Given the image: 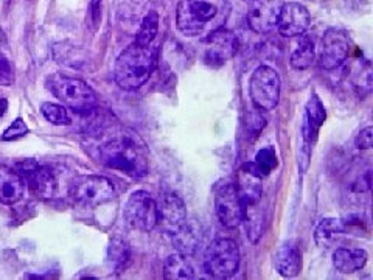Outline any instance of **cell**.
<instances>
[{"instance_id": "obj_29", "label": "cell", "mask_w": 373, "mask_h": 280, "mask_svg": "<svg viewBox=\"0 0 373 280\" xmlns=\"http://www.w3.org/2000/svg\"><path fill=\"white\" fill-rule=\"evenodd\" d=\"M254 168L258 175L262 178L268 176L272 170L277 167V154H276V149L272 147H266V148H262L260 152L257 153L255 156V161L252 162Z\"/></svg>"}, {"instance_id": "obj_26", "label": "cell", "mask_w": 373, "mask_h": 280, "mask_svg": "<svg viewBox=\"0 0 373 280\" xmlns=\"http://www.w3.org/2000/svg\"><path fill=\"white\" fill-rule=\"evenodd\" d=\"M107 263L112 271L123 272L131 265V249L123 240L114 239L107 248Z\"/></svg>"}, {"instance_id": "obj_1", "label": "cell", "mask_w": 373, "mask_h": 280, "mask_svg": "<svg viewBox=\"0 0 373 280\" xmlns=\"http://www.w3.org/2000/svg\"><path fill=\"white\" fill-rule=\"evenodd\" d=\"M98 161L107 168L121 171L131 178H143L149 170V153L139 134L116 128L97 147Z\"/></svg>"}, {"instance_id": "obj_28", "label": "cell", "mask_w": 373, "mask_h": 280, "mask_svg": "<svg viewBox=\"0 0 373 280\" xmlns=\"http://www.w3.org/2000/svg\"><path fill=\"white\" fill-rule=\"evenodd\" d=\"M41 114L44 116V119L55 126H67L70 125V117L69 112L66 109V106L58 105V103H42L41 106Z\"/></svg>"}, {"instance_id": "obj_34", "label": "cell", "mask_w": 373, "mask_h": 280, "mask_svg": "<svg viewBox=\"0 0 373 280\" xmlns=\"http://www.w3.org/2000/svg\"><path fill=\"white\" fill-rule=\"evenodd\" d=\"M6 111H8V100L0 98V117H4Z\"/></svg>"}, {"instance_id": "obj_20", "label": "cell", "mask_w": 373, "mask_h": 280, "mask_svg": "<svg viewBox=\"0 0 373 280\" xmlns=\"http://www.w3.org/2000/svg\"><path fill=\"white\" fill-rule=\"evenodd\" d=\"M367 263V253L361 248H339L333 254V265L342 274L360 271Z\"/></svg>"}, {"instance_id": "obj_16", "label": "cell", "mask_w": 373, "mask_h": 280, "mask_svg": "<svg viewBox=\"0 0 373 280\" xmlns=\"http://www.w3.org/2000/svg\"><path fill=\"white\" fill-rule=\"evenodd\" d=\"M262 176L257 173L252 164H245L236 171L235 189L238 192L243 206L260 203L263 196Z\"/></svg>"}, {"instance_id": "obj_14", "label": "cell", "mask_w": 373, "mask_h": 280, "mask_svg": "<svg viewBox=\"0 0 373 280\" xmlns=\"http://www.w3.org/2000/svg\"><path fill=\"white\" fill-rule=\"evenodd\" d=\"M157 204V225L170 235H173L186 221L184 201L176 193H163Z\"/></svg>"}, {"instance_id": "obj_25", "label": "cell", "mask_w": 373, "mask_h": 280, "mask_svg": "<svg viewBox=\"0 0 373 280\" xmlns=\"http://www.w3.org/2000/svg\"><path fill=\"white\" fill-rule=\"evenodd\" d=\"M299 44L297 48L294 50L291 55V67L296 70H306L310 69L314 60H316V48H314V41L308 36L302 34L299 36Z\"/></svg>"}, {"instance_id": "obj_13", "label": "cell", "mask_w": 373, "mask_h": 280, "mask_svg": "<svg viewBox=\"0 0 373 280\" xmlns=\"http://www.w3.org/2000/svg\"><path fill=\"white\" fill-rule=\"evenodd\" d=\"M285 0H252L247 11L250 30L258 34H268L277 27Z\"/></svg>"}, {"instance_id": "obj_24", "label": "cell", "mask_w": 373, "mask_h": 280, "mask_svg": "<svg viewBox=\"0 0 373 280\" xmlns=\"http://www.w3.org/2000/svg\"><path fill=\"white\" fill-rule=\"evenodd\" d=\"M344 234V225L338 218H324L314 231V240L320 248H332Z\"/></svg>"}, {"instance_id": "obj_32", "label": "cell", "mask_w": 373, "mask_h": 280, "mask_svg": "<svg viewBox=\"0 0 373 280\" xmlns=\"http://www.w3.org/2000/svg\"><path fill=\"white\" fill-rule=\"evenodd\" d=\"M14 83V67L8 56L0 53V84L11 86Z\"/></svg>"}, {"instance_id": "obj_3", "label": "cell", "mask_w": 373, "mask_h": 280, "mask_svg": "<svg viewBox=\"0 0 373 280\" xmlns=\"http://www.w3.org/2000/svg\"><path fill=\"white\" fill-rule=\"evenodd\" d=\"M47 89L61 102L62 106L75 112H88L97 106V93L90 86L64 74H53L47 78Z\"/></svg>"}, {"instance_id": "obj_9", "label": "cell", "mask_w": 373, "mask_h": 280, "mask_svg": "<svg viewBox=\"0 0 373 280\" xmlns=\"http://www.w3.org/2000/svg\"><path fill=\"white\" fill-rule=\"evenodd\" d=\"M350 36L339 28H330L322 36L319 64L324 70H334L347 61L350 53Z\"/></svg>"}, {"instance_id": "obj_2", "label": "cell", "mask_w": 373, "mask_h": 280, "mask_svg": "<svg viewBox=\"0 0 373 280\" xmlns=\"http://www.w3.org/2000/svg\"><path fill=\"white\" fill-rule=\"evenodd\" d=\"M154 66L156 56L153 50L149 47L133 44L125 48L117 58L116 67H114V78H116L121 89H139L149 80Z\"/></svg>"}, {"instance_id": "obj_5", "label": "cell", "mask_w": 373, "mask_h": 280, "mask_svg": "<svg viewBox=\"0 0 373 280\" xmlns=\"http://www.w3.org/2000/svg\"><path fill=\"white\" fill-rule=\"evenodd\" d=\"M240 268V248L231 239H217L205 249L204 269L215 279L232 277Z\"/></svg>"}, {"instance_id": "obj_31", "label": "cell", "mask_w": 373, "mask_h": 280, "mask_svg": "<svg viewBox=\"0 0 373 280\" xmlns=\"http://www.w3.org/2000/svg\"><path fill=\"white\" fill-rule=\"evenodd\" d=\"M103 16V0H90L89 11H88V24L90 25L92 32H97L100 24H102Z\"/></svg>"}, {"instance_id": "obj_30", "label": "cell", "mask_w": 373, "mask_h": 280, "mask_svg": "<svg viewBox=\"0 0 373 280\" xmlns=\"http://www.w3.org/2000/svg\"><path fill=\"white\" fill-rule=\"evenodd\" d=\"M28 131H30V129H28L25 120L22 117H18L8 128L5 129L4 134H2V138H0V140H2V142L19 140V139L25 138V135L28 134Z\"/></svg>"}, {"instance_id": "obj_6", "label": "cell", "mask_w": 373, "mask_h": 280, "mask_svg": "<svg viewBox=\"0 0 373 280\" xmlns=\"http://www.w3.org/2000/svg\"><path fill=\"white\" fill-rule=\"evenodd\" d=\"M217 14V6L205 0H181L176 10V25L186 36L204 32L205 25Z\"/></svg>"}, {"instance_id": "obj_23", "label": "cell", "mask_w": 373, "mask_h": 280, "mask_svg": "<svg viewBox=\"0 0 373 280\" xmlns=\"http://www.w3.org/2000/svg\"><path fill=\"white\" fill-rule=\"evenodd\" d=\"M173 243L177 249V253L185 255L195 254L201 243L199 229L195 225H191V222L185 221L184 225L173 234Z\"/></svg>"}, {"instance_id": "obj_7", "label": "cell", "mask_w": 373, "mask_h": 280, "mask_svg": "<svg viewBox=\"0 0 373 280\" xmlns=\"http://www.w3.org/2000/svg\"><path fill=\"white\" fill-rule=\"evenodd\" d=\"M280 84H282L280 83V76L272 67L260 66L255 69L252 76H250L249 91L250 98H252L258 109H274L280 100V88H282Z\"/></svg>"}, {"instance_id": "obj_8", "label": "cell", "mask_w": 373, "mask_h": 280, "mask_svg": "<svg viewBox=\"0 0 373 280\" xmlns=\"http://www.w3.org/2000/svg\"><path fill=\"white\" fill-rule=\"evenodd\" d=\"M125 220L131 227L151 232L157 226V204L147 192H134L125 206Z\"/></svg>"}, {"instance_id": "obj_27", "label": "cell", "mask_w": 373, "mask_h": 280, "mask_svg": "<svg viewBox=\"0 0 373 280\" xmlns=\"http://www.w3.org/2000/svg\"><path fill=\"white\" fill-rule=\"evenodd\" d=\"M157 32H159V14L156 11H149L142 20L137 36H135V44L149 47L156 39Z\"/></svg>"}, {"instance_id": "obj_12", "label": "cell", "mask_w": 373, "mask_h": 280, "mask_svg": "<svg viewBox=\"0 0 373 280\" xmlns=\"http://www.w3.org/2000/svg\"><path fill=\"white\" fill-rule=\"evenodd\" d=\"M238 52V39L236 36L219 28V30L209 34L205 39V50H204V61L212 67H219L226 64L229 60H232Z\"/></svg>"}, {"instance_id": "obj_10", "label": "cell", "mask_w": 373, "mask_h": 280, "mask_svg": "<svg viewBox=\"0 0 373 280\" xmlns=\"http://www.w3.org/2000/svg\"><path fill=\"white\" fill-rule=\"evenodd\" d=\"M14 170L22 176L25 184L30 187V190L39 198H52L56 193V182L55 173L46 165H39L33 159L19 161L14 165Z\"/></svg>"}, {"instance_id": "obj_22", "label": "cell", "mask_w": 373, "mask_h": 280, "mask_svg": "<svg viewBox=\"0 0 373 280\" xmlns=\"http://www.w3.org/2000/svg\"><path fill=\"white\" fill-rule=\"evenodd\" d=\"M163 277L167 280H189L195 279V269L189 260V255L176 253L167 257L163 262Z\"/></svg>"}, {"instance_id": "obj_15", "label": "cell", "mask_w": 373, "mask_h": 280, "mask_svg": "<svg viewBox=\"0 0 373 280\" xmlns=\"http://www.w3.org/2000/svg\"><path fill=\"white\" fill-rule=\"evenodd\" d=\"M310 24L311 16L310 11L306 10V6L297 2H291L283 5L277 22V28L280 34L286 36V38H297V36L305 34Z\"/></svg>"}, {"instance_id": "obj_19", "label": "cell", "mask_w": 373, "mask_h": 280, "mask_svg": "<svg viewBox=\"0 0 373 280\" xmlns=\"http://www.w3.org/2000/svg\"><path fill=\"white\" fill-rule=\"evenodd\" d=\"M25 181L16 170L0 165V204L13 206L22 199Z\"/></svg>"}, {"instance_id": "obj_21", "label": "cell", "mask_w": 373, "mask_h": 280, "mask_svg": "<svg viewBox=\"0 0 373 280\" xmlns=\"http://www.w3.org/2000/svg\"><path fill=\"white\" fill-rule=\"evenodd\" d=\"M260 203L243 206V209H245V215H243V222L246 225L247 239L252 243H257L258 240L262 239L263 231H264V225H266V215H264V209Z\"/></svg>"}, {"instance_id": "obj_4", "label": "cell", "mask_w": 373, "mask_h": 280, "mask_svg": "<svg viewBox=\"0 0 373 280\" xmlns=\"http://www.w3.org/2000/svg\"><path fill=\"white\" fill-rule=\"evenodd\" d=\"M69 196L75 204L97 207L116 198V189H114L109 179L104 176L83 175L72 179L69 185Z\"/></svg>"}, {"instance_id": "obj_36", "label": "cell", "mask_w": 373, "mask_h": 280, "mask_svg": "<svg viewBox=\"0 0 373 280\" xmlns=\"http://www.w3.org/2000/svg\"><path fill=\"white\" fill-rule=\"evenodd\" d=\"M5 2H10V0H5Z\"/></svg>"}, {"instance_id": "obj_33", "label": "cell", "mask_w": 373, "mask_h": 280, "mask_svg": "<svg viewBox=\"0 0 373 280\" xmlns=\"http://www.w3.org/2000/svg\"><path fill=\"white\" fill-rule=\"evenodd\" d=\"M373 145V128L367 126L358 134L356 138V147L361 149H370Z\"/></svg>"}, {"instance_id": "obj_11", "label": "cell", "mask_w": 373, "mask_h": 280, "mask_svg": "<svg viewBox=\"0 0 373 280\" xmlns=\"http://www.w3.org/2000/svg\"><path fill=\"white\" fill-rule=\"evenodd\" d=\"M215 212L219 222L227 229H236L243 222V203L235 184L221 182L215 190Z\"/></svg>"}, {"instance_id": "obj_35", "label": "cell", "mask_w": 373, "mask_h": 280, "mask_svg": "<svg viewBox=\"0 0 373 280\" xmlns=\"http://www.w3.org/2000/svg\"><path fill=\"white\" fill-rule=\"evenodd\" d=\"M245 2H249L250 4V2H252V0H245Z\"/></svg>"}, {"instance_id": "obj_17", "label": "cell", "mask_w": 373, "mask_h": 280, "mask_svg": "<svg viewBox=\"0 0 373 280\" xmlns=\"http://www.w3.org/2000/svg\"><path fill=\"white\" fill-rule=\"evenodd\" d=\"M274 268L282 277L291 279L302 271V253L297 241L288 240L278 246L274 254Z\"/></svg>"}, {"instance_id": "obj_18", "label": "cell", "mask_w": 373, "mask_h": 280, "mask_svg": "<svg viewBox=\"0 0 373 280\" xmlns=\"http://www.w3.org/2000/svg\"><path fill=\"white\" fill-rule=\"evenodd\" d=\"M327 119L325 106L320 102V98L313 93L306 103L305 112V124H304V148L310 152L311 145L318 139V134L320 131L322 125Z\"/></svg>"}]
</instances>
